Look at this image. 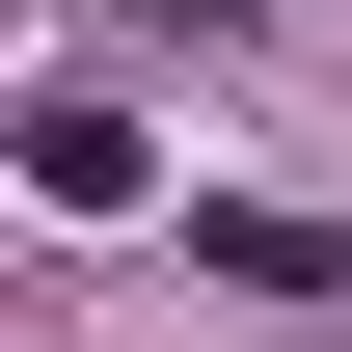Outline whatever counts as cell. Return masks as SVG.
I'll use <instances>...</instances> for the list:
<instances>
[{"label": "cell", "mask_w": 352, "mask_h": 352, "mask_svg": "<svg viewBox=\"0 0 352 352\" xmlns=\"http://www.w3.org/2000/svg\"><path fill=\"white\" fill-rule=\"evenodd\" d=\"M28 190L54 217H135V109H28Z\"/></svg>", "instance_id": "6da1fadb"}]
</instances>
